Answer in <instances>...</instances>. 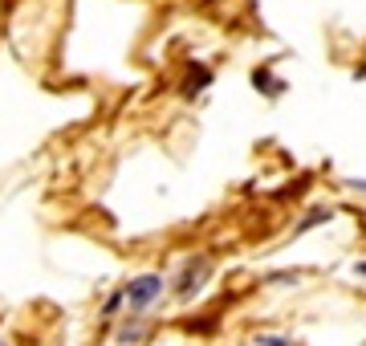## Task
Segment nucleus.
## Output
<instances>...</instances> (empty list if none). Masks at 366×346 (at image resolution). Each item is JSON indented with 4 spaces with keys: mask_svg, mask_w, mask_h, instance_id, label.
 <instances>
[{
    "mask_svg": "<svg viewBox=\"0 0 366 346\" xmlns=\"http://www.w3.org/2000/svg\"><path fill=\"white\" fill-rule=\"evenodd\" d=\"M216 277V257L212 253H187L179 261V269L167 277V297H175L179 306H196L204 290Z\"/></svg>",
    "mask_w": 366,
    "mask_h": 346,
    "instance_id": "obj_1",
    "label": "nucleus"
},
{
    "mask_svg": "<svg viewBox=\"0 0 366 346\" xmlns=\"http://www.w3.org/2000/svg\"><path fill=\"white\" fill-rule=\"evenodd\" d=\"M122 297H127V314H155L167 297V277L159 269H143L122 281Z\"/></svg>",
    "mask_w": 366,
    "mask_h": 346,
    "instance_id": "obj_2",
    "label": "nucleus"
},
{
    "mask_svg": "<svg viewBox=\"0 0 366 346\" xmlns=\"http://www.w3.org/2000/svg\"><path fill=\"white\" fill-rule=\"evenodd\" d=\"M155 334V318L151 314H122L114 322V346H147Z\"/></svg>",
    "mask_w": 366,
    "mask_h": 346,
    "instance_id": "obj_3",
    "label": "nucleus"
},
{
    "mask_svg": "<svg viewBox=\"0 0 366 346\" xmlns=\"http://www.w3.org/2000/svg\"><path fill=\"white\" fill-rule=\"evenodd\" d=\"M212 81H216L212 66H204V61H192V66L183 69V78H179V98H183V102H196L199 94L212 90Z\"/></svg>",
    "mask_w": 366,
    "mask_h": 346,
    "instance_id": "obj_4",
    "label": "nucleus"
},
{
    "mask_svg": "<svg viewBox=\"0 0 366 346\" xmlns=\"http://www.w3.org/2000/svg\"><path fill=\"white\" fill-rule=\"evenodd\" d=\"M249 81H252V90L264 94L269 102H277V98L285 94V86H289V81H285V78H277V74H273L269 66H257V69L249 74Z\"/></svg>",
    "mask_w": 366,
    "mask_h": 346,
    "instance_id": "obj_5",
    "label": "nucleus"
},
{
    "mask_svg": "<svg viewBox=\"0 0 366 346\" xmlns=\"http://www.w3.org/2000/svg\"><path fill=\"white\" fill-rule=\"evenodd\" d=\"M334 220V208H326V204H314V208H305V212L297 216V224H293V240L305 237V232H314V228L330 224Z\"/></svg>",
    "mask_w": 366,
    "mask_h": 346,
    "instance_id": "obj_6",
    "label": "nucleus"
},
{
    "mask_svg": "<svg viewBox=\"0 0 366 346\" xmlns=\"http://www.w3.org/2000/svg\"><path fill=\"white\" fill-rule=\"evenodd\" d=\"M122 314H127V297H122V285H118V290H110V293L102 297L98 318H102V322H114V318H122Z\"/></svg>",
    "mask_w": 366,
    "mask_h": 346,
    "instance_id": "obj_7",
    "label": "nucleus"
},
{
    "mask_svg": "<svg viewBox=\"0 0 366 346\" xmlns=\"http://www.w3.org/2000/svg\"><path fill=\"white\" fill-rule=\"evenodd\" d=\"M264 285H269V290H281V285H297L301 281V269H277V273H264Z\"/></svg>",
    "mask_w": 366,
    "mask_h": 346,
    "instance_id": "obj_8",
    "label": "nucleus"
},
{
    "mask_svg": "<svg viewBox=\"0 0 366 346\" xmlns=\"http://www.w3.org/2000/svg\"><path fill=\"white\" fill-rule=\"evenodd\" d=\"M252 346H293V338L281 330H261V334H252Z\"/></svg>",
    "mask_w": 366,
    "mask_h": 346,
    "instance_id": "obj_9",
    "label": "nucleus"
},
{
    "mask_svg": "<svg viewBox=\"0 0 366 346\" xmlns=\"http://www.w3.org/2000/svg\"><path fill=\"white\" fill-rule=\"evenodd\" d=\"M350 78H354V81H366V57H362V61H354Z\"/></svg>",
    "mask_w": 366,
    "mask_h": 346,
    "instance_id": "obj_10",
    "label": "nucleus"
},
{
    "mask_svg": "<svg viewBox=\"0 0 366 346\" xmlns=\"http://www.w3.org/2000/svg\"><path fill=\"white\" fill-rule=\"evenodd\" d=\"M350 269H354V277H358V281H366V257H358Z\"/></svg>",
    "mask_w": 366,
    "mask_h": 346,
    "instance_id": "obj_11",
    "label": "nucleus"
},
{
    "mask_svg": "<svg viewBox=\"0 0 366 346\" xmlns=\"http://www.w3.org/2000/svg\"><path fill=\"white\" fill-rule=\"evenodd\" d=\"M346 187H354V192H366V179H346Z\"/></svg>",
    "mask_w": 366,
    "mask_h": 346,
    "instance_id": "obj_12",
    "label": "nucleus"
}]
</instances>
